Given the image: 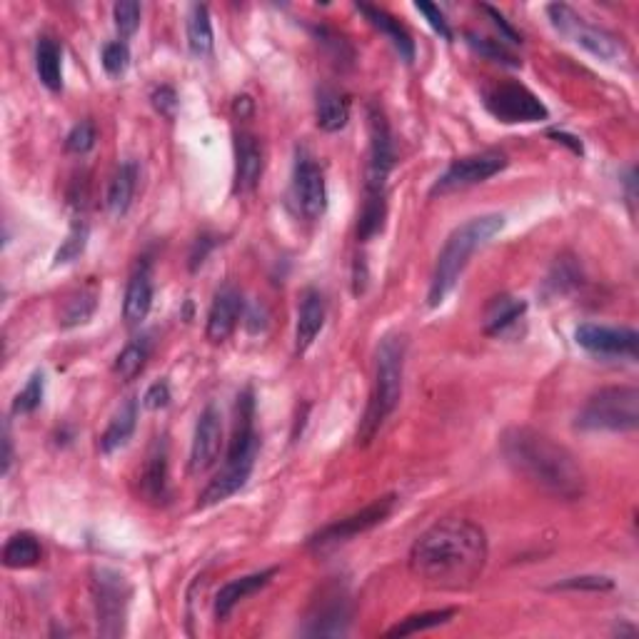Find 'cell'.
<instances>
[{"label":"cell","mask_w":639,"mask_h":639,"mask_svg":"<svg viewBox=\"0 0 639 639\" xmlns=\"http://www.w3.org/2000/svg\"><path fill=\"white\" fill-rule=\"evenodd\" d=\"M135 188H138V165L128 160V163H123L115 170L113 180L108 185V195H105V205H108V210L115 218H123L128 213Z\"/></svg>","instance_id":"obj_25"},{"label":"cell","mask_w":639,"mask_h":639,"mask_svg":"<svg viewBox=\"0 0 639 639\" xmlns=\"http://www.w3.org/2000/svg\"><path fill=\"white\" fill-rule=\"evenodd\" d=\"M350 120V98L342 90L322 85L315 98V123L325 133H337Z\"/></svg>","instance_id":"obj_23"},{"label":"cell","mask_w":639,"mask_h":639,"mask_svg":"<svg viewBox=\"0 0 639 639\" xmlns=\"http://www.w3.org/2000/svg\"><path fill=\"white\" fill-rule=\"evenodd\" d=\"M260 452V437L255 432V400L253 390H245L238 397V422H235L233 440H230L228 457L225 465L213 480L208 482L198 497V510H208V507L218 505V502L228 500L235 492L243 490L245 482L250 480L258 462Z\"/></svg>","instance_id":"obj_3"},{"label":"cell","mask_w":639,"mask_h":639,"mask_svg":"<svg viewBox=\"0 0 639 639\" xmlns=\"http://www.w3.org/2000/svg\"><path fill=\"white\" fill-rule=\"evenodd\" d=\"M415 10H417V13L425 15L427 23H430L432 28H435V33H440L442 38L447 40V43H452V40H455V33H452L450 23H447L445 13H442V10L437 8V5H432V3H415Z\"/></svg>","instance_id":"obj_43"},{"label":"cell","mask_w":639,"mask_h":639,"mask_svg":"<svg viewBox=\"0 0 639 639\" xmlns=\"http://www.w3.org/2000/svg\"><path fill=\"white\" fill-rule=\"evenodd\" d=\"M240 313H243V295L233 285H223V288L215 293L213 305H210L208 322H205V337H208L213 345L228 340L233 335L235 325H238Z\"/></svg>","instance_id":"obj_18"},{"label":"cell","mask_w":639,"mask_h":639,"mask_svg":"<svg viewBox=\"0 0 639 639\" xmlns=\"http://www.w3.org/2000/svg\"><path fill=\"white\" fill-rule=\"evenodd\" d=\"M357 10L370 20L372 28L380 30V33L390 40L392 48L400 53V58L405 60V63H412V60H415V40H412V35L407 33V28L400 23V20L392 18L387 10L375 8V5H367V3H357Z\"/></svg>","instance_id":"obj_22"},{"label":"cell","mask_w":639,"mask_h":639,"mask_svg":"<svg viewBox=\"0 0 639 639\" xmlns=\"http://www.w3.org/2000/svg\"><path fill=\"white\" fill-rule=\"evenodd\" d=\"M480 8L485 10V13L490 15V18H492V23H495L497 28H500V35H502V38L510 40V43H522V35L517 33V30L512 28L510 23H507L505 15H502L500 10H495V8H492V5H480Z\"/></svg>","instance_id":"obj_47"},{"label":"cell","mask_w":639,"mask_h":639,"mask_svg":"<svg viewBox=\"0 0 639 639\" xmlns=\"http://www.w3.org/2000/svg\"><path fill=\"white\" fill-rule=\"evenodd\" d=\"M325 298H322L320 290L308 288L300 298L298 308V325H295V352L303 355L310 350V345L315 342V337L320 335L322 325H325Z\"/></svg>","instance_id":"obj_20"},{"label":"cell","mask_w":639,"mask_h":639,"mask_svg":"<svg viewBox=\"0 0 639 639\" xmlns=\"http://www.w3.org/2000/svg\"><path fill=\"white\" fill-rule=\"evenodd\" d=\"M527 313V303L522 298H512V295H497L487 303L482 327L487 335H502L507 327L515 325L522 315Z\"/></svg>","instance_id":"obj_26"},{"label":"cell","mask_w":639,"mask_h":639,"mask_svg":"<svg viewBox=\"0 0 639 639\" xmlns=\"http://www.w3.org/2000/svg\"><path fill=\"white\" fill-rule=\"evenodd\" d=\"M223 450V415L215 405H208L195 425L193 445H190V475H203L218 462Z\"/></svg>","instance_id":"obj_16"},{"label":"cell","mask_w":639,"mask_h":639,"mask_svg":"<svg viewBox=\"0 0 639 639\" xmlns=\"http://www.w3.org/2000/svg\"><path fill=\"white\" fill-rule=\"evenodd\" d=\"M367 130H370V155L365 170V193H385L387 178L395 168V143H392L390 125L377 105L367 110Z\"/></svg>","instance_id":"obj_12"},{"label":"cell","mask_w":639,"mask_h":639,"mask_svg":"<svg viewBox=\"0 0 639 639\" xmlns=\"http://www.w3.org/2000/svg\"><path fill=\"white\" fill-rule=\"evenodd\" d=\"M263 168L265 155L260 140L248 130L235 133V193H253L263 178Z\"/></svg>","instance_id":"obj_17"},{"label":"cell","mask_w":639,"mask_h":639,"mask_svg":"<svg viewBox=\"0 0 639 639\" xmlns=\"http://www.w3.org/2000/svg\"><path fill=\"white\" fill-rule=\"evenodd\" d=\"M140 487L153 505L168 502V452H165L163 442H155V447L150 450L143 477H140Z\"/></svg>","instance_id":"obj_24"},{"label":"cell","mask_w":639,"mask_h":639,"mask_svg":"<svg viewBox=\"0 0 639 639\" xmlns=\"http://www.w3.org/2000/svg\"><path fill=\"white\" fill-rule=\"evenodd\" d=\"M128 65H130V48L125 40H113V43L105 45L103 48L105 73L118 78V75H123L125 70H128Z\"/></svg>","instance_id":"obj_40"},{"label":"cell","mask_w":639,"mask_h":639,"mask_svg":"<svg viewBox=\"0 0 639 639\" xmlns=\"http://www.w3.org/2000/svg\"><path fill=\"white\" fill-rule=\"evenodd\" d=\"M140 15H143V8L135 0H123V3L113 5V20H115V30H118L123 38L133 35L135 30L140 28Z\"/></svg>","instance_id":"obj_39"},{"label":"cell","mask_w":639,"mask_h":639,"mask_svg":"<svg viewBox=\"0 0 639 639\" xmlns=\"http://www.w3.org/2000/svg\"><path fill=\"white\" fill-rule=\"evenodd\" d=\"M95 308H98V295H95L93 290H80L78 295L65 300L63 313H60V325L63 327L85 325V322L93 318Z\"/></svg>","instance_id":"obj_34"},{"label":"cell","mask_w":639,"mask_h":639,"mask_svg":"<svg viewBox=\"0 0 639 639\" xmlns=\"http://www.w3.org/2000/svg\"><path fill=\"white\" fill-rule=\"evenodd\" d=\"M218 245V238H213V235H203V238L195 240L193 245V253H190V270H198L200 265L205 263V258H208L210 250Z\"/></svg>","instance_id":"obj_48"},{"label":"cell","mask_w":639,"mask_h":639,"mask_svg":"<svg viewBox=\"0 0 639 639\" xmlns=\"http://www.w3.org/2000/svg\"><path fill=\"white\" fill-rule=\"evenodd\" d=\"M35 70H38L40 83L48 90L58 93L63 90V50L53 38H40L35 48Z\"/></svg>","instance_id":"obj_28"},{"label":"cell","mask_w":639,"mask_h":639,"mask_svg":"<svg viewBox=\"0 0 639 639\" xmlns=\"http://www.w3.org/2000/svg\"><path fill=\"white\" fill-rule=\"evenodd\" d=\"M407 565L432 590H470L487 565L485 530L465 517H445L417 537Z\"/></svg>","instance_id":"obj_1"},{"label":"cell","mask_w":639,"mask_h":639,"mask_svg":"<svg viewBox=\"0 0 639 639\" xmlns=\"http://www.w3.org/2000/svg\"><path fill=\"white\" fill-rule=\"evenodd\" d=\"M352 605L347 592L340 585H330L320 592L308 615L305 635L310 637H342L350 627Z\"/></svg>","instance_id":"obj_14"},{"label":"cell","mask_w":639,"mask_h":639,"mask_svg":"<svg viewBox=\"0 0 639 639\" xmlns=\"http://www.w3.org/2000/svg\"><path fill=\"white\" fill-rule=\"evenodd\" d=\"M130 595L133 590L120 572L108 570V567L93 572V602L100 637L123 635L125 622H128Z\"/></svg>","instance_id":"obj_8"},{"label":"cell","mask_w":639,"mask_h":639,"mask_svg":"<svg viewBox=\"0 0 639 639\" xmlns=\"http://www.w3.org/2000/svg\"><path fill=\"white\" fill-rule=\"evenodd\" d=\"M455 610H435V612H422V615H410L402 622H397L392 630H387V637H410L417 635V632L425 630H435V627L447 625V622L455 617Z\"/></svg>","instance_id":"obj_33"},{"label":"cell","mask_w":639,"mask_h":639,"mask_svg":"<svg viewBox=\"0 0 639 639\" xmlns=\"http://www.w3.org/2000/svg\"><path fill=\"white\" fill-rule=\"evenodd\" d=\"M547 135H550V138H555L557 143L567 145V148H570L575 155H582V143H580V138H575V135L565 133V130H547Z\"/></svg>","instance_id":"obj_49"},{"label":"cell","mask_w":639,"mask_h":639,"mask_svg":"<svg viewBox=\"0 0 639 639\" xmlns=\"http://www.w3.org/2000/svg\"><path fill=\"white\" fill-rule=\"evenodd\" d=\"M275 567H270V570H263V572H255V575H245V577H238V580H230L228 585L220 587L218 597H215V620L223 622L228 620L230 612L235 610V607L240 605L243 600H248L250 595H255V592L263 590L265 585H268L270 580L275 577Z\"/></svg>","instance_id":"obj_21"},{"label":"cell","mask_w":639,"mask_h":639,"mask_svg":"<svg viewBox=\"0 0 639 639\" xmlns=\"http://www.w3.org/2000/svg\"><path fill=\"white\" fill-rule=\"evenodd\" d=\"M577 280H580V273H577L575 265H572L570 260L562 258V260H557V265H555V270H552L547 285H550L555 293H565V290L575 288Z\"/></svg>","instance_id":"obj_42"},{"label":"cell","mask_w":639,"mask_h":639,"mask_svg":"<svg viewBox=\"0 0 639 639\" xmlns=\"http://www.w3.org/2000/svg\"><path fill=\"white\" fill-rule=\"evenodd\" d=\"M150 100H153V108L158 110L163 118L173 120L175 113H178V93H175L170 85H158V88L153 90V95H150Z\"/></svg>","instance_id":"obj_45"},{"label":"cell","mask_w":639,"mask_h":639,"mask_svg":"<svg viewBox=\"0 0 639 639\" xmlns=\"http://www.w3.org/2000/svg\"><path fill=\"white\" fill-rule=\"evenodd\" d=\"M88 238H90L88 223H83V220H75L73 228L68 230L65 240L60 243L53 263L55 265H68V263H73V260H78L80 255L85 253V248H88Z\"/></svg>","instance_id":"obj_35"},{"label":"cell","mask_w":639,"mask_h":639,"mask_svg":"<svg viewBox=\"0 0 639 639\" xmlns=\"http://www.w3.org/2000/svg\"><path fill=\"white\" fill-rule=\"evenodd\" d=\"M407 340L402 335H385L375 352V380H372L370 400L357 430V447L375 440L387 417L395 412L402 397V375H405Z\"/></svg>","instance_id":"obj_5"},{"label":"cell","mask_w":639,"mask_h":639,"mask_svg":"<svg viewBox=\"0 0 639 639\" xmlns=\"http://www.w3.org/2000/svg\"><path fill=\"white\" fill-rule=\"evenodd\" d=\"M502 455L517 475L530 480L560 500H580L585 495V472L575 455L530 427H512L500 440Z\"/></svg>","instance_id":"obj_2"},{"label":"cell","mask_w":639,"mask_h":639,"mask_svg":"<svg viewBox=\"0 0 639 639\" xmlns=\"http://www.w3.org/2000/svg\"><path fill=\"white\" fill-rule=\"evenodd\" d=\"M135 425H138V402L128 400L118 412H115L110 425L105 427V432L100 435V452L110 455V452L128 445V440L135 432Z\"/></svg>","instance_id":"obj_27"},{"label":"cell","mask_w":639,"mask_h":639,"mask_svg":"<svg viewBox=\"0 0 639 639\" xmlns=\"http://www.w3.org/2000/svg\"><path fill=\"white\" fill-rule=\"evenodd\" d=\"M577 345L600 357H627L637 360L639 335L632 327H607L585 322L575 330Z\"/></svg>","instance_id":"obj_15"},{"label":"cell","mask_w":639,"mask_h":639,"mask_svg":"<svg viewBox=\"0 0 639 639\" xmlns=\"http://www.w3.org/2000/svg\"><path fill=\"white\" fill-rule=\"evenodd\" d=\"M95 140H98V130L93 120H80L65 138V150L73 155H85L95 148Z\"/></svg>","instance_id":"obj_38"},{"label":"cell","mask_w":639,"mask_h":639,"mask_svg":"<svg viewBox=\"0 0 639 639\" xmlns=\"http://www.w3.org/2000/svg\"><path fill=\"white\" fill-rule=\"evenodd\" d=\"M547 15H550L555 30H560L567 40H572L575 45L585 48L587 53L595 55V58L607 60V63H615V60L625 58V43H622L617 35L607 33L605 28H597V25H590L582 15H577L570 5H547Z\"/></svg>","instance_id":"obj_7"},{"label":"cell","mask_w":639,"mask_h":639,"mask_svg":"<svg viewBox=\"0 0 639 639\" xmlns=\"http://www.w3.org/2000/svg\"><path fill=\"white\" fill-rule=\"evenodd\" d=\"M387 218V200L385 193H367L365 205L360 210V220H357V240L367 243L375 235L382 233Z\"/></svg>","instance_id":"obj_32"},{"label":"cell","mask_w":639,"mask_h":639,"mask_svg":"<svg viewBox=\"0 0 639 639\" xmlns=\"http://www.w3.org/2000/svg\"><path fill=\"white\" fill-rule=\"evenodd\" d=\"M168 402H170V385L165 380L153 382V385L148 387V392L143 395V407H148V410H160V407H165Z\"/></svg>","instance_id":"obj_46"},{"label":"cell","mask_w":639,"mask_h":639,"mask_svg":"<svg viewBox=\"0 0 639 639\" xmlns=\"http://www.w3.org/2000/svg\"><path fill=\"white\" fill-rule=\"evenodd\" d=\"M43 392H45V377L43 372H35V375L25 382L23 390L15 395L13 415H30V412L38 410V407L43 405Z\"/></svg>","instance_id":"obj_37"},{"label":"cell","mask_w":639,"mask_h":639,"mask_svg":"<svg viewBox=\"0 0 639 639\" xmlns=\"http://www.w3.org/2000/svg\"><path fill=\"white\" fill-rule=\"evenodd\" d=\"M250 113H253V100H250L248 95H238V98H235V115L248 118Z\"/></svg>","instance_id":"obj_51"},{"label":"cell","mask_w":639,"mask_h":639,"mask_svg":"<svg viewBox=\"0 0 639 639\" xmlns=\"http://www.w3.org/2000/svg\"><path fill=\"white\" fill-rule=\"evenodd\" d=\"M612 587H615V582H612L610 577L592 575V577H570V580L565 582H557L552 590H592V592L600 590L602 592V590H612Z\"/></svg>","instance_id":"obj_44"},{"label":"cell","mask_w":639,"mask_h":639,"mask_svg":"<svg viewBox=\"0 0 639 639\" xmlns=\"http://www.w3.org/2000/svg\"><path fill=\"white\" fill-rule=\"evenodd\" d=\"M185 30H188L190 53L198 55V58H208V55L213 53V45H215L208 5H200V3L190 5L188 20H185Z\"/></svg>","instance_id":"obj_29"},{"label":"cell","mask_w":639,"mask_h":639,"mask_svg":"<svg viewBox=\"0 0 639 639\" xmlns=\"http://www.w3.org/2000/svg\"><path fill=\"white\" fill-rule=\"evenodd\" d=\"M507 168V155L500 150H485V153L465 155V158L452 160L450 168L435 180L430 195H445L455 193V190L472 188L477 183L495 178L497 173Z\"/></svg>","instance_id":"obj_11"},{"label":"cell","mask_w":639,"mask_h":639,"mask_svg":"<svg viewBox=\"0 0 639 639\" xmlns=\"http://www.w3.org/2000/svg\"><path fill=\"white\" fill-rule=\"evenodd\" d=\"M467 38V45H470L472 50H477L480 55H485V58L495 60V63H502L507 65V68H520L522 60L517 58L515 53H512L510 48H507L502 40H495V38H480V35L475 33H465Z\"/></svg>","instance_id":"obj_36"},{"label":"cell","mask_w":639,"mask_h":639,"mask_svg":"<svg viewBox=\"0 0 639 639\" xmlns=\"http://www.w3.org/2000/svg\"><path fill=\"white\" fill-rule=\"evenodd\" d=\"M485 108L502 123H537L550 115L545 103L520 83H497L487 88Z\"/></svg>","instance_id":"obj_10"},{"label":"cell","mask_w":639,"mask_h":639,"mask_svg":"<svg viewBox=\"0 0 639 639\" xmlns=\"http://www.w3.org/2000/svg\"><path fill=\"white\" fill-rule=\"evenodd\" d=\"M577 427L587 432H632L639 427L637 387H602L585 402Z\"/></svg>","instance_id":"obj_6"},{"label":"cell","mask_w":639,"mask_h":639,"mask_svg":"<svg viewBox=\"0 0 639 639\" xmlns=\"http://www.w3.org/2000/svg\"><path fill=\"white\" fill-rule=\"evenodd\" d=\"M40 557H43L40 542L30 532H18L3 547V565L8 570H28L38 565Z\"/></svg>","instance_id":"obj_30"},{"label":"cell","mask_w":639,"mask_h":639,"mask_svg":"<svg viewBox=\"0 0 639 639\" xmlns=\"http://www.w3.org/2000/svg\"><path fill=\"white\" fill-rule=\"evenodd\" d=\"M293 200L303 218L318 220L327 208L325 173L308 150H298L293 168Z\"/></svg>","instance_id":"obj_13"},{"label":"cell","mask_w":639,"mask_h":639,"mask_svg":"<svg viewBox=\"0 0 639 639\" xmlns=\"http://www.w3.org/2000/svg\"><path fill=\"white\" fill-rule=\"evenodd\" d=\"M502 228H505V215L487 213L470 218L460 228L452 230V235L445 240L440 255H437L435 270H432L430 290H427V305L430 308H440L445 303V298L452 293L460 275L465 273L475 250L490 243Z\"/></svg>","instance_id":"obj_4"},{"label":"cell","mask_w":639,"mask_h":639,"mask_svg":"<svg viewBox=\"0 0 639 639\" xmlns=\"http://www.w3.org/2000/svg\"><path fill=\"white\" fill-rule=\"evenodd\" d=\"M315 35H318V40L322 45H325L327 50L332 53V58H335V63H347L352 65V60H355V53H352L350 43H347L342 35H337L335 30L330 28H315Z\"/></svg>","instance_id":"obj_41"},{"label":"cell","mask_w":639,"mask_h":639,"mask_svg":"<svg viewBox=\"0 0 639 639\" xmlns=\"http://www.w3.org/2000/svg\"><path fill=\"white\" fill-rule=\"evenodd\" d=\"M395 502H397L395 495L377 497L375 502L362 507L360 512H352V515L342 517V520L337 522H330V525L322 527L320 532H315V535L308 540V547L313 552H318V555H322V552L345 545V542H350L352 537L382 525V522L392 515V510H395Z\"/></svg>","instance_id":"obj_9"},{"label":"cell","mask_w":639,"mask_h":639,"mask_svg":"<svg viewBox=\"0 0 639 639\" xmlns=\"http://www.w3.org/2000/svg\"><path fill=\"white\" fill-rule=\"evenodd\" d=\"M153 308V270L148 258L135 265L123 298V318L128 325H140Z\"/></svg>","instance_id":"obj_19"},{"label":"cell","mask_w":639,"mask_h":639,"mask_svg":"<svg viewBox=\"0 0 639 639\" xmlns=\"http://www.w3.org/2000/svg\"><path fill=\"white\" fill-rule=\"evenodd\" d=\"M3 475H8L10 465H13V437H10V427L8 422L3 425Z\"/></svg>","instance_id":"obj_50"},{"label":"cell","mask_w":639,"mask_h":639,"mask_svg":"<svg viewBox=\"0 0 639 639\" xmlns=\"http://www.w3.org/2000/svg\"><path fill=\"white\" fill-rule=\"evenodd\" d=\"M150 357V337H135V340H130L128 345L120 350V355L115 357V375L120 377L123 382H130L135 380V377L143 372L145 362H148Z\"/></svg>","instance_id":"obj_31"}]
</instances>
